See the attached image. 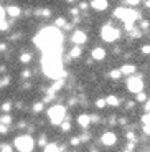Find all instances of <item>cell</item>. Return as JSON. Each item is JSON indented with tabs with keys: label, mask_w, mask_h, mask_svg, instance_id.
Wrapping results in <instances>:
<instances>
[{
	"label": "cell",
	"mask_w": 150,
	"mask_h": 152,
	"mask_svg": "<svg viewBox=\"0 0 150 152\" xmlns=\"http://www.w3.org/2000/svg\"><path fill=\"white\" fill-rule=\"evenodd\" d=\"M114 15H116L117 18L122 20V22H124V25H134V22L139 18L137 12L132 10V8H116Z\"/></svg>",
	"instance_id": "6da1fadb"
},
{
	"label": "cell",
	"mask_w": 150,
	"mask_h": 152,
	"mask_svg": "<svg viewBox=\"0 0 150 152\" xmlns=\"http://www.w3.org/2000/svg\"><path fill=\"white\" fill-rule=\"evenodd\" d=\"M48 118L51 121V124H63L64 122V118H66V109L63 106H53L51 109L48 111Z\"/></svg>",
	"instance_id": "7a4b0ae2"
},
{
	"label": "cell",
	"mask_w": 150,
	"mask_h": 152,
	"mask_svg": "<svg viewBox=\"0 0 150 152\" xmlns=\"http://www.w3.org/2000/svg\"><path fill=\"white\" fill-rule=\"evenodd\" d=\"M15 147L20 152H31L35 147V142L30 136H18L15 139Z\"/></svg>",
	"instance_id": "3957f363"
},
{
	"label": "cell",
	"mask_w": 150,
	"mask_h": 152,
	"mask_svg": "<svg viewBox=\"0 0 150 152\" xmlns=\"http://www.w3.org/2000/svg\"><path fill=\"white\" fill-rule=\"evenodd\" d=\"M101 37L106 42H114V40H117V38L120 37V31L117 30V28H114L112 25H106L101 30Z\"/></svg>",
	"instance_id": "277c9868"
},
{
	"label": "cell",
	"mask_w": 150,
	"mask_h": 152,
	"mask_svg": "<svg viewBox=\"0 0 150 152\" xmlns=\"http://www.w3.org/2000/svg\"><path fill=\"white\" fill-rule=\"evenodd\" d=\"M127 88H129V91L139 94V93H142V89H143V81L140 80L139 76H130L129 81H127Z\"/></svg>",
	"instance_id": "5b68a950"
},
{
	"label": "cell",
	"mask_w": 150,
	"mask_h": 152,
	"mask_svg": "<svg viewBox=\"0 0 150 152\" xmlns=\"http://www.w3.org/2000/svg\"><path fill=\"white\" fill-rule=\"evenodd\" d=\"M101 141L104 145H114L117 142V136L114 132H104L101 137Z\"/></svg>",
	"instance_id": "8992f818"
},
{
	"label": "cell",
	"mask_w": 150,
	"mask_h": 152,
	"mask_svg": "<svg viewBox=\"0 0 150 152\" xmlns=\"http://www.w3.org/2000/svg\"><path fill=\"white\" fill-rule=\"evenodd\" d=\"M71 40L76 43V45H83V43H86V33L84 31H81V30H76L74 33H73V37H71Z\"/></svg>",
	"instance_id": "52a82bcc"
},
{
	"label": "cell",
	"mask_w": 150,
	"mask_h": 152,
	"mask_svg": "<svg viewBox=\"0 0 150 152\" xmlns=\"http://www.w3.org/2000/svg\"><path fill=\"white\" fill-rule=\"evenodd\" d=\"M91 5H92V8H96V10L99 12H104L106 8H107V2L106 0H94V2H91Z\"/></svg>",
	"instance_id": "ba28073f"
},
{
	"label": "cell",
	"mask_w": 150,
	"mask_h": 152,
	"mask_svg": "<svg viewBox=\"0 0 150 152\" xmlns=\"http://www.w3.org/2000/svg\"><path fill=\"white\" fill-rule=\"evenodd\" d=\"M92 58H94V60H98V61L104 60V58H106V50H102V48H94V50H92Z\"/></svg>",
	"instance_id": "9c48e42d"
},
{
	"label": "cell",
	"mask_w": 150,
	"mask_h": 152,
	"mask_svg": "<svg viewBox=\"0 0 150 152\" xmlns=\"http://www.w3.org/2000/svg\"><path fill=\"white\" fill-rule=\"evenodd\" d=\"M78 122H79L81 127H87L89 122H91V116H89V114H81V116L78 118Z\"/></svg>",
	"instance_id": "30bf717a"
},
{
	"label": "cell",
	"mask_w": 150,
	"mask_h": 152,
	"mask_svg": "<svg viewBox=\"0 0 150 152\" xmlns=\"http://www.w3.org/2000/svg\"><path fill=\"white\" fill-rule=\"evenodd\" d=\"M120 73H122V76H130L135 73V66L134 65H124L120 68Z\"/></svg>",
	"instance_id": "8fae6325"
},
{
	"label": "cell",
	"mask_w": 150,
	"mask_h": 152,
	"mask_svg": "<svg viewBox=\"0 0 150 152\" xmlns=\"http://www.w3.org/2000/svg\"><path fill=\"white\" fill-rule=\"evenodd\" d=\"M7 13H8L10 17H18V15H20V8L15 7V5H10V7L7 8Z\"/></svg>",
	"instance_id": "7c38bea8"
},
{
	"label": "cell",
	"mask_w": 150,
	"mask_h": 152,
	"mask_svg": "<svg viewBox=\"0 0 150 152\" xmlns=\"http://www.w3.org/2000/svg\"><path fill=\"white\" fill-rule=\"evenodd\" d=\"M106 103H107L109 106H119V99H117L116 96H109V98H106Z\"/></svg>",
	"instance_id": "4fadbf2b"
},
{
	"label": "cell",
	"mask_w": 150,
	"mask_h": 152,
	"mask_svg": "<svg viewBox=\"0 0 150 152\" xmlns=\"http://www.w3.org/2000/svg\"><path fill=\"white\" fill-rule=\"evenodd\" d=\"M45 152H60V149H58L56 144H46Z\"/></svg>",
	"instance_id": "5bb4252c"
},
{
	"label": "cell",
	"mask_w": 150,
	"mask_h": 152,
	"mask_svg": "<svg viewBox=\"0 0 150 152\" xmlns=\"http://www.w3.org/2000/svg\"><path fill=\"white\" fill-rule=\"evenodd\" d=\"M79 56H81V48L76 46V48L71 50V58H79Z\"/></svg>",
	"instance_id": "9a60e30c"
},
{
	"label": "cell",
	"mask_w": 150,
	"mask_h": 152,
	"mask_svg": "<svg viewBox=\"0 0 150 152\" xmlns=\"http://www.w3.org/2000/svg\"><path fill=\"white\" fill-rule=\"evenodd\" d=\"M120 76H122L120 69H112V71H111V78H114V80H117V78H120Z\"/></svg>",
	"instance_id": "2e32d148"
},
{
	"label": "cell",
	"mask_w": 150,
	"mask_h": 152,
	"mask_svg": "<svg viewBox=\"0 0 150 152\" xmlns=\"http://www.w3.org/2000/svg\"><path fill=\"white\" fill-rule=\"evenodd\" d=\"M30 60H31V55H28V53H23L22 56H20V61H22V63H28Z\"/></svg>",
	"instance_id": "e0dca14e"
},
{
	"label": "cell",
	"mask_w": 150,
	"mask_h": 152,
	"mask_svg": "<svg viewBox=\"0 0 150 152\" xmlns=\"http://www.w3.org/2000/svg\"><path fill=\"white\" fill-rule=\"evenodd\" d=\"M0 122H2V124H4V126L10 124V122H12V116H8V114H7V116H4V118L0 119Z\"/></svg>",
	"instance_id": "ac0fdd59"
},
{
	"label": "cell",
	"mask_w": 150,
	"mask_h": 152,
	"mask_svg": "<svg viewBox=\"0 0 150 152\" xmlns=\"http://www.w3.org/2000/svg\"><path fill=\"white\" fill-rule=\"evenodd\" d=\"M137 101H139V103H143V101H147V96L143 94V93H139V94H137Z\"/></svg>",
	"instance_id": "d6986e66"
},
{
	"label": "cell",
	"mask_w": 150,
	"mask_h": 152,
	"mask_svg": "<svg viewBox=\"0 0 150 152\" xmlns=\"http://www.w3.org/2000/svg\"><path fill=\"white\" fill-rule=\"evenodd\" d=\"M106 99H98V101H96V106L98 107H106Z\"/></svg>",
	"instance_id": "ffe728a7"
},
{
	"label": "cell",
	"mask_w": 150,
	"mask_h": 152,
	"mask_svg": "<svg viewBox=\"0 0 150 152\" xmlns=\"http://www.w3.org/2000/svg\"><path fill=\"white\" fill-rule=\"evenodd\" d=\"M42 109H43V104H42V103H36V104H33V111H35V113H40Z\"/></svg>",
	"instance_id": "44dd1931"
},
{
	"label": "cell",
	"mask_w": 150,
	"mask_h": 152,
	"mask_svg": "<svg viewBox=\"0 0 150 152\" xmlns=\"http://www.w3.org/2000/svg\"><path fill=\"white\" fill-rule=\"evenodd\" d=\"M8 83H10V76H7V78H4V80L0 81V88H4V86H7Z\"/></svg>",
	"instance_id": "7402d4cb"
},
{
	"label": "cell",
	"mask_w": 150,
	"mask_h": 152,
	"mask_svg": "<svg viewBox=\"0 0 150 152\" xmlns=\"http://www.w3.org/2000/svg\"><path fill=\"white\" fill-rule=\"evenodd\" d=\"M61 129H63V131H69V129H71V124H69L68 121H64L63 124H61Z\"/></svg>",
	"instance_id": "603a6c76"
},
{
	"label": "cell",
	"mask_w": 150,
	"mask_h": 152,
	"mask_svg": "<svg viewBox=\"0 0 150 152\" xmlns=\"http://www.w3.org/2000/svg\"><path fill=\"white\" fill-rule=\"evenodd\" d=\"M0 149H2V152H12V145L10 144H4Z\"/></svg>",
	"instance_id": "cb8c5ba5"
},
{
	"label": "cell",
	"mask_w": 150,
	"mask_h": 152,
	"mask_svg": "<svg viewBox=\"0 0 150 152\" xmlns=\"http://www.w3.org/2000/svg\"><path fill=\"white\" fill-rule=\"evenodd\" d=\"M38 145H45L46 147V137L45 136H42L40 139H38Z\"/></svg>",
	"instance_id": "d4e9b609"
},
{
	"label": "cell",
	"mask_w": 150,
	"mask_h": 152,
	"mask_svg": "<svg viewBox=\"0 0 150 152\" xmlns=\"http://www.w3.org/2000/svg\"><path fill=\"white\" fill-rule=\"evenodd\" d=\"M5 13H7V10H4L0 7V22H5Z\"/></svg>",
	"instance_id": "484cf974"
},
{
	"label": "cell",
	"mask_w": 150,
	"mask_h": 152,
	"mask_svg": "<svg viewBox=\"0 0 150 152\" xmlns=\"http://www.w3.org/2000/svg\"><path fill=\"white\" fill-rule=\"evenodd\" d=\"M64 23H66V20H64V18H58L56 20V27H64Z\"/></svg>",
	"instance_id": "4316f807"
},
{
	"label": "cell",
	"mask_w": 150,
	"mask_h": 152,
	"mask_svg": "<svg viewBox=\"0 0 150 152\" xmlns=\"http://www.w3.org/2000/svg\"><path fill=\"white\" fill-rule=\"evenodd\" d=\"M142 122H143V124H150V113L147 114V116H143V118H142Z\"/></svg>",
	"instance_id": "83f0119b"
},
{
	"label": "cell",
	"mask_w": 150,
	"mask_h": 152,
	"mask_svg": "<svg viewBox=\"0 0 150 152\" xmlns=\"http://www.w3.org/2000/svg\"><path fill=\"white\" fill-rule=\"evenodd\" d=\"M142 53H145V55H149V53H150V45L142 46Z\"/></svg>",
	"instance_id": "f1b7e54d"
},
{
	"label": "cell",
	"mask_w": 150,
	"mask_h": 152,
	"mask_svg": "<svg viewBox=\"0 0 150 152\" xmlns=\"http://www.w3.org/2000/svg\"><path fill=\"white\" fill-rule=\"evenodd\" d=\"M2 109H4V111H10L12 109V103H5L4 106H2Z\"/></svg>",
	"instance_id": "f546056e"
},
{
	"label": "cell",
	"mask_w": 150,
	"mask_h": 152,
	"mask_svg": "<svg viewBox=\"0 0 150 152\" xmlns=\"http://www.w3.org/2000/svg\"><path fill=\"white\" fill-rule=\"evenodd\" d=\"M79 142H81V139H79V137H73V139H71V144L73 145H78Z\"/></svg>",
	"instance_id": "4dcf8cb0"
},
{
	"label": "cell",
	"mask_w": 150,
	"mask_h": 152,
	"mask_svg": "<svg viewBox=\"0 0 150 152\" xmlns=\"http://www.w3.org/2000/svg\"><path fill=\"white\" fill-rule=\"evenodd\" d=\"M7 28H8L7 22H0V30H7Z\"/></svg>",
	"instance_id": "1f68e13d"
},
{
	"label": "cell",
	"mask_w": 150,
	"mask_h": 152,
	"mask_svg": "<svg viewBox=\"0 0 150 152\" xmlns=\"http://www.w3.org/2000/svg\"><path fill=\"white\" fill-rule=\"evenodd\" d=\"M7 126H4V124H2V126H0V134H5V132H7Z\"/></svg>",
	"instance_id": "d6a6232c"
},
{
	"label": "cell",
	"mask_w": 150,
	"mask_h": 152,
	"mask_svg": "<svg viewBox=\"0 0 150 152\" xmlns=\"http://www.w3.org/2000/svg\"><path fill=\"white\" fill-rule=\"evenodd\" d=\"M143 132H145V134H150V124H145V127H143Z\"/></svg>",
	"instance_id": "836d02e7"
},
{
	"label": "cell",
	"mask_w": 150,
	"mask_h": 152,
	"mask_svg": "<svg viewBox=\"0 0 150 152\" xmlns=\"http://www.w3.org/2000/svg\"><path fill=\"white\" fill-rule=\"evenodd\" d=\"M147 27H149V22H147V20H143V22H142V28H147Z\"/></svg>",
	"instance_id": "e575fe53"
},
{
	"label": "cell",
	"mask_w": 150,
	"mask_h": 152,
	"mask_svg": "<svg viewBox=\"0 0 150 152\" xmlns=\"http://www.w3.org/2000/svg\"><path fill=\"white\" fill-rule=\"evenodd\" d=\"M145 109H147V111H149V113H150V99H149V101H147V104H145Z\"/></svg>",
	"instance_id": "d590c367"
},
{
	"label": "cell",
	"mask_w": 150,
	"mask_h": 152,
	"mask_svg": "<svg viewBox=\"0 0 150 152\" xmlns=\"http://www.w3.org/2000/svg\"><path fill=\"white\" fill-rule=\"evenodd\" d=\"M4 50H5V45L2 43V45H0V51H4Z\"/></svg>",
	"instance_id": "8d00e7d4"
},
{
	"label": "cell",
	"mask_w": 150,
	"mask_h": 152,
	"mask_svg": "<svg viewBox=\"0 0 150 152\" xmlns=\"http://www.w3.org/2000/svg\"><path fill=\"white\" fill-rule=\"evenodd\" d=\"M145 5H147V7H150V2H145Z\"/></svg>",
	"instance_id": "74e56055"
},
{
	"label": "cell",
	"mask_w": 150,
	"mask_h": 152,
	"mask_svg": "<svg viewBox=\"0 0 150 152\" xmlns=\"http://www.w3.org/2000/svg\"><path fill=\"white\" fill-rule=\"evenodd\" d=\"M0 126H2V122H0Z\"/></svg>",
	"instance_id": "f35d334b"
}]
</instances>
